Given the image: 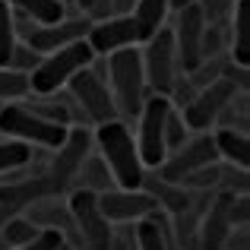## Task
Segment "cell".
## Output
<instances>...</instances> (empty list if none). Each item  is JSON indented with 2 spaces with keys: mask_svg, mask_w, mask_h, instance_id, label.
I'll return each mask as SVG.
<instances>
[{
  "mask_svg": "<svg viewBox=\"0 0 250 250\" xmlns=\"http://www.w3.org/2000/svg\"><path fill=\"white\" fill-rule=\"evenodd\" d=\"M44 196H61L57 184L48 177V171L32 177H10L0 184V209L6 215H19L32 206V203L44 200Z\"/></svg>",
  "mask_w": 250,
  "mask_h": 250,
  "instance_id": "9a60e30c",
  "label": "cell"
},
{
  "mask_svg": "<svg viewBox=\"0 0 250 250\" xmlns=\"http://www.w3.org/2000/svg\"><path fill=\"white\" fill-rule=\"evenodd\" d=\"M85 44L92 48L95 57H108L121 48H133L140 44V35H136V22L130 13H117V16L98 19V22L89 25L85 32Z\"/></svg>",
  "mask_w": 250,
  "mask_h": 250,
  "instance_id": "5bb4252c",
  "label": "cell"
},
{
  "mask_svg": "<svg viewBox=\"0 0 250 250\" xmlns=\"http://www.w3.org/2000/svg\"><path fill=\"white\" fill-rule=\"evenodd\" d=\"M95 61L92 48L85 44V38L67 44V48H57L51 54H42L38 67L29 73V85H32V95H57L63 85L70 83V76L80 73L83 67Z\"/></svg>",
  "mask_w": 250,
  "mask_h": 250,
  "instance_id": "3957f363",
  "label": "cell"
},
{
  "mask_svg": "<svg viewBox=\"0 0 250 250\" xmlns=\"http://www.w3.org/2000/svg\"><path fill=\"white\" fill-rule=\"evenodd\" d=\"M61 3H70V0H61Z\"/></svg>",
  "mask_w": 250,
  "mask_h": 250,
  "instance_id": "74e56055",
  "label": "cell"
},
{
  "mask_svg": "<svg viewBox=\"0 0 250 250\" xmlns=\"http://www.w3.org/2000/svg\"><path fill=\"white\" fill-rule=\"evenodd\" d=\"M89 152H92V133L89 130H85L83 124L67 127L63 143L54 149V155H51V162H48V177L57 184L61 193L76 181V171H80V165L85 162Z\"/></svg>",
  "mask_w": 250,
  "mask_h": 250,
  "instance_id": "8fae6325",
  "label": "cell"
},
{
  "mask_svg": "<svg viewBox=\"0 0 250 250\" xmlns=\"http://www.w3.org/2000/svg\"><path fill=\"white\" fill-rule=\"evenodd\" d=\"M168 0H133L130 6V16L136 22V35H140V44L149 42L159 29H165V19H168Z\"/></svg>",
  "mask_w": 250,
  "mask_h": 250,
  "instance_id": "7402d4cb",
  "label": "cell"
},
{
  "mask_svg": "<svg viewBox=\"0 0 250 250\" xmlns=\"http://www.w3.org/2000/svg\"><path fill=\"white\" fill-rule=\"evenodd\" d=\"M89 25H92L89 16H63L51 25H35V29H29L22 35V42L29 44L32 51H38V54H51V51L67 48V44L85 38Z\"/></svg>",
  "mask_w": 250,
  "mask_h": 250,
  "instance_id": "2e32d148",
  "label": "cell"
},
{
  "mask_svg": "<svg viewBox=\"0 0 250 250\" xmlns=\"http://www.w3.org/2000/svg\"><path fill=\"white\" fill-rule=\"evenodd\" d=\"M212 162H219V152H215L212 133H196L193 140H187L184 146H177L174 152H168L165 162L155 168V174H159L162 181L181 184L187 174H193V171L212 165Z\"/></svg>",
  "mask_w": 250,
  "mask_h": 250,
  "instance_id": "30bf717a",
  "label": "cell"
},
{
  "mask_svg": "<svg viewBox=\"0 0 250 250\" xmlns=\"http://www.w3.org/2000/svg\"><path fill=\"white\" fill-rule=\"evenodd\" d=\"M203 32H206V19H203L196 0L184 10H177L171 38H174V51H177V67L184 73H193L203 63Z\"/></svg>",
  "mask_w": 250,
  "mask_h": 250,
  "instance_id": "7c38bea8",
  "label": "cell"
},
{
  "mask_svg": "<svg viewBox=\"0 0 250 250\" xmlns=\"http://www.w3.org/2000/svg\"><path fill=\"white\" fill-rule=\"evenodd\" d=\"M228 203H231V193L225 190H219L206 203V212L200 215V225H196V250H222L228 231L234 228L228 219Z\"/></svg>",
  "mask_w": 250,
  "mask_h": 250,
  "instance_id": "e0dca14e",
  "label": "cell"
},
{
  "mask_svg": "<svg viewBox=\"0 0 250 250\" xmlns=\"http://www.w3.org/2000/svg\"><path fill=\"white\" fill-rule=\"evenodd\" d=\"M143 61V73H146V85L155 95H168L171 85L177 80V51H174V38L171 29H159L149 42H143L140 51Z\"/></svg>",
  "mask_w": 250,
  "mask_h": 250,
  "instance_id": "ba28073f",
  "label": "cell"
},
{
  "mask_svg": "<svg viewBox=\"0 0 250 250\" xmlns=\"http://www.w3.org/2000/svg\"><path fill=\"white\" fill-rule=\"evenodd\" d=\"M143 190H146L149 196L155 200V206L159 209H165L168 215H181L184 209L193 203V193L190 190H184L181 184H171V181H162L159 174H149L146 171V177H143V184H140Z\"/></svg>",
  "mask_w": 250,
  "mask_h": 250,
  "instance_id": "d6986e66",
  "label": "cell"
},
{
  "mask_svg": "<svg viewBox=\"0 0 250 250\" xmlns=\"http://www.w3.org/2000/svg\"><path fill=\"white\" fill-rule=\"evenodd\" d=\"M231 51L228 61L238 67H250V0H234L231 6Z\"/></svg>",
  "mask_w": 250,
  "mask_h": 250,
  "instance_id": "ffe728a7",
  "label": "cell"
},
{
  "mask_svg": "<svg viewBox=\"0 0 250 250\" xmlns=\"http://www.w3.org/2000/svg\"><path fill=\"white\" fill-rule=\"evenodd\" d=\"M228 219H231V225H250V200L247 193H231V203H228Z\"/></svg>",
  "mask_w": 250,
  "mask_h": 250,
  "instance_id": "d6a6232c",
  "label": "cell"
},
{
  "mask_svg": "<svg viewBox=\"0 0 250 250\" xmlns=\"http://www.w3.org/2000/svg\"><path fill=\"white\" fill-rule=\"evenodd\" d=\"M38 61H42V54H38V51H32L25 42H16V48H13L10 63H6V67L19 70V73H32V70L38 67Z\"/></svg>",
  "mask_w": 250,
  "mask_h": 250,
  "instance_id": "4dcf8cb0",
  "label": "cell"
},
{
  "mask_svg": "<svg viewBox=\"0 0 250 250\" xmlns=\"http://www.w3.org/2000/svg\"><path fill=\"white\" fill-rule=\"evenodd\" d=\"M190 140V127L184 124V114L177 108H168V117H165V149L174 152L177 146Z\"/></svg>",
  "mask_w": 250,
  "mask_h": 250,
  "instance_id": "f546056e",
  "label": "cell"
},
{
  "mask_svg": "<svg viewBox=\"0 0 250 250\" xmlns=\"http://www.w3.org/2000/svg\"><path fill=\"white\" fill-rule=\"evenodd\" d=\"M190 3H193V0H168V10H184V6H190Z\"/></svg>",
  "mask_w": 250,
  "mask_h": 250,
  "instance_id": "e575fe53",
  "label": "cell"
},
{
  "mask_svg": "<svg viewBox=\"0 0 250 250\" xmlns=\"http://www.w3.org/2000/svg\"><path fill=\"white\" fill-rule=\"evenodd\" d=\"M35 159V149L25 146L19 140H0V174H13V171L25 168L29 162Z\"/></svg>",
  "mask_w": 250,
  "mask_h": 250,
  "instance_id": "4316f807",
  "label": "cell"
},
{
  "mask_svg": "<svg viewBox=\"0 0 250 250\" xmlns=\"http://www.w3.org/2000/svg\"><path fill=\"white\" fill-rule=\"evenodd\" d=\"M104 76H108V89L114 98L117 117H136L149 95L146 73H143L140 48H121L114 54L104 57Z\"/></svg>",
  "mask_w": 250,
  "mask_h": 250,
  "instance_id": "7a4b0ae2",
  "label": "cell"
},
{
  "mask_svg": "<svg viewBox=\"0 0 250 250\" xmlns=\"http://www.w3.org/2000/svg\"><path fill=\"white\" fill-rule=\"evenodd\" d=\"M38 231H42V228H35L22 212L19 215H6V222L0 225V244H3V250H16V247L29 244Z\"/></svg>",
  "mask_w": 250,
  "mask_h": 250,
  "instance_id": "484cf974",
  "label": "cell"
},
{
  "mask_svg": "<svg viewBox=\"0 0 250 250\" xmlns=\"http://www.w3.org/2000/svg\"><path fill=\"white\" fill-rule=\"evenodd\" d=\"M168 95H155V92H149L146 102H143L140 114H136V121H140V127H136V152H140V162L143 168H159L162 162H165L168 149H165V117H168Z\"/></svg>",
  "mask_w": 250,
  "mask_h": 250,
  "instance_id": "8992f818",
  "label": "cell"
},
{
  "mask_svg": "<svg viewBox=\"0 0 250 250\" xmlns=\"http://www.w3.org/2000/svg\"><path fill=\"white\" fill-rule=\"evenodd\" d=\"M67 206H70V215H73V228H76V238H80V247L83 250H111L114 225L104 219L102 206H98V193L76 187L70 193Z\"/></svg>",
  "mask_w": 250,
  "mask_h": 250,
  "instance_id": "52a82bcc",
  "label": "cell"
},
{
  "mask_svg": "<svg viewBox=\"0 0 250 250\" xmlns=\"http://www.w3.org/2000/svg\"><path fill=\"white\" fill-rule=\"evenodd\" d=\"M92 146L98 149V155H102V162L108 165V171H111V177H114L117 187L140 190L143 177H146V168H143L140 152H136L133 130H130V124L124 121V117L95 124Z\"/></svg>",
  "mask_w": 250,
  "mask_h": 250,
  "instance_id": "6da1fadb",
  "label": "cell"
},
{
  "mask_svg": "<svg viewBox=\"0 0 250 250\" xmlns=\"http://www.w3.org/2000/svg\"><path fill=\"white\" fill-rule=\"evenodd\" d=\"M238 92V83L231 76L222 73L219 80H212L209 85L196 89V95L190 98V104L181 111L184 114V124L190 127V133H209V127H215L222 108L231 102V95Z\"/></svg>",
  "mask_w": 250,
  "mask_h": 250,
  "instance_id": "9c48e42d",
  "label": "cell"
},
{
  "mask_svg": "<svg viewBox=\"0 0 250 250\" xmlns=\"http://www.w3.org/2000/svg\"><path fill=\"white\" fill-rule=\"evenodd\" d=\"M76 177H80V187L83 190H92V193H104V190L117 187L114 177H111V171H108V165L102 162V155H98V152L85 155V162L80 165Z\"/></svg>",
  "mask_w": 250,
  "mask_h": 250,
  "instance_id": "d4e9b609",
  "label": "cell"
},
{
  "mask_svg": "<svg viewBox=\"0 0 250 250\" xmlns=\"http://www.w3.org/2000/svg\"><path fill=\"white\" fill-rule=\"evenodd\" d=\"M212 140H215L219 162L234 165V168H247V165H250V140H247V133H238V130L219 127V130L212 133Z\"/></svg>",
  "mask_w": 250,
  "mask_h": 250,
  "instance_id": "603a6c76",
  "label": "cell"
},
{
  "mask_svg": "<svg viewBox=\"0 0 250 250\" xmlns=\"http://www.w3.org/2000/svg\"><path fill=\"white\" fill-rule=\"evenodd\" d=\"M3 222H6V212H3V209H0V225H3Z\"/></svg>",
  "mask_w": 250,
  "mask_h": 250,
  "instance_id": "8d00e7d4",
  "label": "cell"
},
{
  "mask_svg": "<svg viewBox=\"0 0 250 250\" xmlns=\"http://www.w3.org/2000/svg\"><path fill=\"white\" fill-rule=\"evenodd\" d=\"M136 250H181L171 231V222L162 219L159 212H152L149 219L136 222Z\"/></svg>",
  "mask_w": 250,
  "mask_h": 250,
  "instance_id": "44dd1931",
  "label": "cell"
},
{
  "mask_svg": "<svg viewBox=\"0 0 250 250\" xmlns=\"http://www.w3.org/2000/svg\"><path fill=\"white\" fill-rule=\"evenodd\" d=\"M63 89H67V95L76 102V108L83 111L85 121L104 124V121H114L117 117L114 98H111L108 80H104V57H95L89 67H83L80 73H73Z\"/></svg>",
  "mask_w": 250,
  "mask_h": 250,
  "instance_id": "277c9868",
  "label": "cell"
},
{
  "mask_svg": "<svg viewBox=\"0 0 250 250\" xmlns=\"http://www.w3.org/2000/svg\"><path fill=\"white\" fill-rule=\"evenodd\" d=\"M13 13L32 19L35 25H51L57 19H63V3L61 0H6Z\"/></svg>",
  "mask_w": 250,
  "mask_h": 250,
  "instance_id": "cb8c5ba5",
  "label": "cell"
},
{
  "mask_svg": "<svg viewBox=\"0 0 250 250\" xmlns=\"http://www.w3.org/2000/svg\"><path fill=\"white\" fill-rule=\"evenodd\" d=\"M0 136L54 152L63 143V136H67V127L38 117L35 111H29L22 102H6V104H0Z\"/></svg>",
  "mask_w": 250,
  "mask_h": 250,
  "instance_id": "5b68a950",
  "label": "cell"
},
{
  "mask_svg": "<svg viewBox=\"0 0 250 250\" xmlns=\"http://www.w3.org/2000/svg\"><path fill=\"white\" fill-rule=\"evenodd\" d=\"M25 219L32 222L35 228H51V231H61L63 241H73L76 247H80V238H76V228H73V215H70V206L67 200H57V196H44V200L32 203L29 209H25Z\"/></svg>",
  "mask_w": 250,
  "mask_h": 250,
  "instance_id": "ac0fdd59",
  "label": "cell"
},
{
  "mask_svg": "<svg viewBox=\"0 0 250 250\" xmlns=\"http://www.w3.org/2000/svg\"><path fill=\"white\" fill-rule=\"evenodd\" d=\"M222 250H250V231H247V225L231 228L228 238H225V244H222Z\"/></svg>",
  "mask_w": 250,
  "mask_h": 250,
  "instance_id": "836d02e7",
  "label": "cell"
},
{
  "mask_svg": "<svg viewBox=\"0 0 250 250\" xmlns=\"http://www.w3.org/2000/svg\"><path fill=\"white\" fill-rule=\"evenodd\" d=\"M73 3H76V6H80V10H85V13H89V10H92V6H95V0H73Z\"/></svg>",
  "mask_w": 250,
  "mask_h": 250,
  "instance_id": "d590c367",
  "label": "cell"
},
{
  "mask_svg": "<svg viewBox=\"0 0 250 250\" xmlns=\"http://www.w3.org/2000/svg\"><path fill=\"white\" fill-rule=\"evenodd\" d=\"M32 92L29 85V73H19L13 67H0V104L6 102H19Z\"/></svg>",
  "mask_w": 250,
  "mask_h": 250,
  "instance_id": "83f0119b",
  "label": "cell"
},
{
  "mask_svg": "<svg viewBox=\"0 0 250 250\" xmlns=\"http://www.w3.org/2000/svg\"><path fill=\"white\" fill-rule=\"evenodd\" d=\"M196 6H200V13H203V19H206V25H219L222 16H231L234 0H196Z\"/></svg>",
  "mask_w": 250,
  "mask_h": 250,
  "instance_id": "1f68e13d",
  "label": "cell"
},
{
  "mask_svg": "<svg viewBox=\"0 0 250 250\" xmlns=\"http://www.w3.org/2000/svg\"><path fill=\"white\" fill-rule=\"evenodd\" d=\"M19 35H16V19H13V10L6 6V0H0V67L10 63V54L16 48Z\"/></svg>",
  "mask_w": 250,
  "mask_h": 250,
  "instance_id": "f1b7e54d",
  "label": "cell"
},
{
  "mask_svg": "<svg viewBox=\"0 0 250 250\" xmlns=\"http://www.w3.org/2000/svg\"><path fill=\"white\" fill-rule=\"evenodd\" d=\"M98 206H102L104 219L111 225H133L140 219H149L152 212H159L155 200L146 190H124V187H111L104 193H98Z\"/></svg>",
  "mask_w": 250,
  "mask_h": 250,
  "instance_id": "4fadbf2b",
  "label": "cell"
}]
</instances>
